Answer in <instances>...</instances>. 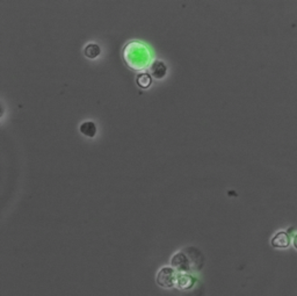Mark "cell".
I'll list each match as a JSON object with an SVG mask.
<instances>
[{
    "mask_svg": "<svg viewBox=\"0 0 297 296\" xmlns=\"http://www.w3.org/2000/svg\"><path fill=\"white\" fill-rule=\"evenodd\" d=\"M178 276L171 267H163L157 274V283L163 288H172L177 285Z\"/></svg>",
    "mask_w": 297,
    "mask_h": 296,
    "instance_id": "obj_1",
    "label": "cell"
},
{
    "mask_svg": "<svg viewBox=\"0 0 297 296\" xmlns=\"http://www.w3.org/2000/svg\"><path fill=\"white\" fill-rule=\"evenodd\" d=\"M171 265L177 271H179V272H188L191 270V261H189L187 256L182 252L177 253L176 256H173Z\"/></svg>",
    "mask_w": 297,
    "mask_h": 296,
    "instance_id": "obj_2",
    "label": "cell"
},
{
    "mask_svg": "<svg viewBox=\"0 0 297 296\" xmlns=\"http://www.w3.org/2000/svg\"><path fill=\"white\" fill-rule=\"evenodd\" d=\"M289 244H290L289 237H288V235L286 233H283V231L275 235L273 239H272V245H273L274 248H288Z\"/></svg>",
    "mask_w": 297,
    "mask_h": 296,
    "instance_id": "obj_3",
    "label": "cell"
},
{
    "mask_svg": "<svg viewBox=\"0 0 297 296\" xmlns=\"http://www.w3.org/2000/svg\"><path fill=\"white\" fill-rule=\"evenodd\" d=\"M194 283V279L193 276H187V274H180L178 276L177 280V286L179 287L180 289H186V288H191Z\"/></svg>",
    "mask_w": 297,
    "mask_h": 296,
    "instance_id": "obj_4",
    "label": "cell"
},
{
    "mask_svg": "<svg viewBox=\"0 0 297 296\" xmlns=\"http://www.w3.org/2000/svg\"><path fill=\"white\" fill-rule=\"evenodd\" d=\"M80 133L84 134L85 136L91 137V138H92V137L96 136V134H97L96 124H94L93 122H91V121L84 122V123H82L80 126Z\"/></svg>",
    "mask_w": 297,
    "mask_h": 296,
    "instance_id": "obj_5",
    "label": "cell"
},
{
    "mask_svg": "<svg viewBox=\"0 0 297 296\" xmlns=\"http://www.w3.org/2000/svg\"><path fill=\"white\" fill-rule=\"evenodd\" d=\"M166 65L163 62H156L151 68V73L154 77L160 79L166 75Z\"/></svg>",
    "mask_w": 297,
    "mask_h": 296,
    "instance_id": "obj_6",
    "label": "cell"
},
{
    "mask_svg": "<svg viewBox=\"0 0 297 296\" xmlns=\"http://www.w3.org/2000/svg\"><path fill=\"white\" fill-rule=\"evenodd\" d=\"M100 47L98 44H88L86 48H85L84 54L87 59H97L98 56L100 55Z\"/></svg>",
    "mask_w": 297,
    "mask_h": 296,
    "instance_id": "obj_7",
    "label": "cell"
},
{
    "mask_svg": "<svg viewBox=\"0 0 297 296\" xmlns=\"http://www.w3.org/2000/svg\"><path fill=\"white\" fill-rule=\"evenodd\" d=\"M136 81H137V85H139V87L146 88V87H149L152 83L151 76H150L149 73H140V75L137 76Z\"/></svg>",
    "mask_w": 297,
    "mask_h": 296,
    "instance_id": "obj_8",
    "label": "cell"
},
{
    "mask_svg": "<svg viewBox=\"0 0 297 296\" xmlns=\"http://www.w3.org/2000/svg\"><path fill=\"white\" fill-rule=\"evenodd\" d=\"M294 245H295V248L297 249V235L295 236V238H294Z\"/></svg>",
    "mask_w": 297,
    "mask_h": 296,
    "instance_id": "obj_9",
    "label": "cell"
}]
</instances>
